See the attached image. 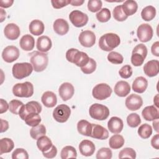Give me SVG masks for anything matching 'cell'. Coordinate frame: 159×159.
<instances>
[{"label":"cell","instance_id":"6da1fadb","mask_svg":"<svg viewBox=\"0 0 159 159\" xmlns=\"http://www.w3.org/2000/svg\"><path fill=\"white\" fill-rule=\"evenodd\" d=\"M120 39L118 35L114 33H107L102 35L99 40L100 48L106 52L112 50L119 45Z\"/></svg>","mask_w":159,"mask_h":159},{"label":"cell","instance_id":"7a4b0ae2","mask_svg":"<svg viewBox=\"0 0 159 159\" xmlns=\"http://www.w3.org/2000/svg\"><path fill=\"white\" fill-rule=\"evenodd\" d=\"M66 58L68 61L74 63L79 67L85 66L89 60V57L87 53L73 48L67 50L66 53Z\"/></svg>","mask_w":159,"mask_h":159},{"label":"cell","instance_id":"3957f363","mask_svg":"<svg viewBox=\"0 0 159 159\" xmlns=\"http://www.w3.org/2000/svg\"><path fill=\"white\" fill-rule=\"evenodd\" d=\"M31 55L30 60L34 70L36 72L43 71L47 68L48 63L47 54L41 52H34Z\"/></svg>","mask_w":159,"mask_h":159},{"label":"cell","instance_id":"277c9868","mask_svg":"<svg viewBox=\"0 0 159 159\" xmlns=\"http://www.w3.org/2000/svg\"><path fill=\"white\" fill-rule=\"evenodd\" d=\"M33 70L32 65L29 63H16L12 66V73L15 78L21 80L29 76L32 73Z\"/></svg>","mask_w":159,"mask_h":159},{"label":"cell","instance_id":"5b68a950","mask_svg":"<svg viewBox=\"0 0 159 159\" xmlns=\"http://www.w3.org/2000/svg\"><path fill=\"white\" fill-rule=\"evenodd\" d=\"M12 93L17 97L29 98L34 94V86L29 81L17 83L12 88Z\"/></svg>","mask_w":159,"mask_h":159},{"label":"cell","instance_id":"8992f818","mask_svg":"<svg viewBox=\"0 0 159 159\" xmlns=\"http://www.w3.org/2000/svg\"><path fill=\"white\" fill-rule=\"evenodd\" d=\"M89 114L94 119L104 120H106L109 116V109L104 105L94 103L90 106Z\"/></svg>","mask_w":159,"mask_h":159},{"label":"cell","instance_id":"52a82bcc","mask_svg":"<svg viewBox=\"0 0 159 159\" xmlns=\"http://www.w3.org/2000/svg\"><path fill=\"white\" fill-rule=\"evenodd\" d=\"M112 90L106 83L96 84L93 89V96L98 100H104L111 96Z\"/></svg>","mask_w":159,"mask_h":159},{"label":"cell","instance_id":"ba28073f","mask_svg":"<svg viewBox=\"0 0 159 159\" xmlns=\"http://www.w3.org/2000/svg\"><path fill=\"white\" fill-rule=\"evenodd\" d=\"M71 109L70 107L64 104L58 105L53 111V117L56 121L60 123L66 122L69 119Z\"/></svg>","mask_w":159,"mask_h":159},{"label":"cell","instance_id":"9c48e42d","mask_svg":"<svg viewBox=\"0 0 159 159\" xmlns=\"http://www.w3.org/2000/svg\"><path fill=\"white\" fill-rule=\"evenodd\" d=\"M41 105L37 101H32L28 102L25 105L24 104L19 111V115L20 117L25 120V119L27 115L31 113H38L40 114L42 111Z\"/></svg>","mask_w":159,"mask_h":159},{"label":"cell","instance_id":"30bf717a","mask_svg":"<svg viewBox=\"0 0 159 159\" xmlns=\"http://www.w3.org/2000/svg\"><path fill=\"white\" fill-rule=\"evenodd\" d=\"M69 19L74 26L81 27L86 25L89 18L88 15L85 13L79 10H75L70 12Z\"/></svg>","mask_w":159,"mask_h":159},{"label":"cell","instance_id":"8fae6325","mask_svg":"<svg viewBox=\"0 0 159 159\" xmlns=\"http://www.w3.org/2000/svg\"><path fill=\"white\" fill-rule=\"evenodd\" d=\"M153 34L152 27L148 24H142L139 26L137 30V37L142 42L150 41Z\"/></svg>","mask_w":159,"mask_h":159},{"label":"cell","instance_id":"7c38bea8","mask_svg":"<svg viewBox=\"0 0 159 159\" xmlns=\"http://www.w3.org/2000/svg\"><path fill=\"white\" fill-rule=\"evenodd\" d=\"M19 49L14 46L9 45L6 47L2 52V58L7 63H12L16 60L19 57Z\"/></svg>","mask_w":159,"mask_h":159},{"label":"cell","instance_id":"4fadbf2b","mask_svg":"<svg viewBox=\"0 0 159 159\" xmlns=\"http://www.w3.org/2000/svg\"><path fill=\"white\" fill-rule=\"evenodd\" d=\"M81 45L84 47H91L96 42V35L91 30L82 31L78 37Z\"/></svg>","mask_w":159,"mask_h":159},{"label":"cell","instance_id":"5bb4252c","mask_svg":"<svg viewBox=\"0 0 159 159\" xmlns=\"http://www.w3.org/2000/svg\"><path fill=\"white\" fill-rule=\"evenodd\" d=\"M125 106L130 111H137L143 105L142 98L137 94H131L125 99Z\"/></svg>","mask_w":159,"mask_h":159},{"label":"cell","instance_id":"9a60e30c","mask_svg":"<svg viewBox=\"0 0 159 159\" xmlns=\"http://www.w3.org/2000/svg\"><path fill=\"white\" fill-rule=\"evenodd\" d=\"M75 89L73 86L68 82L61 84L58 89L59 95L61 99L64 101L70 99L73 97Z\"/></svg>","mask_w":159,"mask_h":159},{"label":"cell","instance_id":"2e32d148","mask_svg":"<svg viewBox=\"0 0 159 159\" xmlns=\"http://www.w3.org/2000/svg\"><path fill=\"white\" fill-rule=\"evenodd\" d=\"M5 37L11 40H14L18 39L20 34V30L18 25L14 23H10L6 25L4 29Z\"/></svg>","mask_w":159,"mask_h":159},{"label":"cell","instance_id":"e0dca14e","mask_svg":"<svg viewBox=\"0 0 159 159\" xmlns=\"http://www.w3.org/2000/svg\"><path fill=\"white\" fill-rule=\"evenodd\" d=\"M90 137L99 140H105L109 137L108 130L98 124H92V130Z\"/></svg>","mask_w":159,"mask_h":159},{"label":"cell","instance_id":"ac0fdd59","mask_svg":"<svg viewBox=\"0 0 159 159\" xmlns=\"http://www.w3.org/2000/svg\"><path fill=\"white\" fill-rule=\"evenodd\" d=\"M107 127L111 133L114 134H119L124 127L123 121L118 117H112L107 122Z\"/></svg>","mask_w":159,"mask_h":159},{"label":"cell","instance_id":"d6986e66","mask_svg":"<svg viewBox=\"0 0 159 159\" xmlns=\"http://www.w3.org/2000/svg\"><path fill=\"white\" fill-rule=\"evenodd\" d=\"M143 71L148 77H153L159 73V61L152 60L147 62L143 66Z\"/></svg>","mask_w":159,"mask_h":159},{"label":"cell","instance_id":"ffe728a7","mask_svg":"<svg viewBox=\"0 0 159 159\" xmlns=\"http://www.w3.org/2000/svg\"><path fill=\"white\" fill-rule=\"evenodd\" d=\"M79 150L82 155L90 157L95 152V145L89 140H83L79 144Z\"/></svg>","mask_w":159,"mask_h":159},{"label":"cell","instance_id":"44dd1931","mask_svg":"<svg viewBox=\"0 0 159 159\" xmlns=\"http://www.w3.org/2000/svg\"><path fill=\"white\" fill-rule=\"evenodd\" d=\"M53 28L56 34L60 35H64L69 30V25L66 20L60 18L55 20Z\"/></svg>","mask_w":159,"mask_h":159},{"label":"cell","instance_id":"7402d4cb","mask_svg":"<svg viewBox=\"0 0 159 159\" xmlns=\"http://www.w3.org/2000/svg\"><path fill=\"white\" fill-rule=\"evenodd\" d=\"M52 46L51 39L46 35L39 37L37 40L36 47L37 50L41 52H47L50 50Z\"/></svg>","mask_w":159,"mask_h":159},{"label":"cell","instance_id":"603a6c76","mask_svg":"<svg viewBox=\"0 0 159 159\" xmlns=\"http://www.w3.org/2000/svg\"><path fill=\"white\" fill-rule=\"evenodd\" d=\"M114 93L119 97H125L130 92V84L125 81H118L114 86Z\"/></svg>","mask_w":159,"mask_h":159},{"label":"cell","instance_id":"cb8c5ba5","mask_svg":"<svg viewBox=\"0 0 159 159\" xmlns=\"http://www.w3.org/2000/svg\"><path fill=\"white\" fill-rule=\"evenodd\" d=\"M142 115L145 120L147 121H152L158 119V111L154 106H149L145 107L142 112Z\"/></svg>","mask_w":159,"mask_h":159},{"label":"cell","instance_id":"d4e9b609","mask_svg":"<svg viewBox=\"0 0 159 159\" xmlns=\"http://www.w3.org/2000/svg\"><path fill=\"white\" fill-rule=\"evenodd\" d=\"M41 101L43 104L47 107H53L57 103V98L56 94L52 91H45L41 97Z\"/></svg>","mask_w":159,"mask_h":159},{"label":"cell","instance_id":"484cf974","mask_svg":"<svg viewBox=\"0 0 159 159\" xmlns=\"http://www.w3.org/2000/svg\"><path fill=\"white\" fill-rule=\"evenodd\" d=\"M148 86L147 80L143 76L137 77L132 83V89L138 93H143Z\"/></svg>","mask_w":159,"mask_h":159},{"label":"cell","instance_id":"4316f807","mask_svg":"<svg viewBox=\"0 0 159 159\" xmlns=\"http://www.w3.org/2000/svg\"><path fill=\"white\" fill-rule=\"evenodd\" d=\"M19 45L22 50L25 51H31L34 49L35 46L34 38L29 34L24 35L21 37L19 41Z\"/></svg>","mask_w":159,"mask_h":159},{"label":"cell","instance_id":"83f0119b","mask_svg":"<svg viewBox=\"0 0 159 159\" xmlns=\"http://www.w3.org/2000/svg\"><path fill=\"white\" fill-rule=\"evenodd\" d=\"M30 32L34 35L38 36L42 35L45 30L43 23L38 19H35L31 21L29 26Z\"/></svg>","mask_w":159,"mask_h":159},{"label":"cell","instance_id":"f1b7e54d","mask_svg":"<svg viewBox=\"0 0 159 159\" xmlns=\"http://www.w3.org/2000/svg\"><path fill=\"white\" fill-rule=\"evenodd\" d=\"M77 130L80 134L90 137L92 130V124L86 120H81L77 124Z\"/></svg>","mask_w":159,"mask_h":159},{"label":"cell","instance_id":"f546056e","mask_svg":"<svg viewBox=\"0 0 159 159\" xmlns=\"http://www.w3.org/2000/svg\"><path fill=\"white\" fill-rule=\"evenodd\" d=\"M52 145L53 144L52 140L45 135L42 136L37 139V146L42 152L48 151L52 147Z\"/></svg>","mask_w":159,"mask_h":159},{"label":"cell","instance_id":"4dcf8cb0","mask_svg":"<svg viewBox=\"0 0 159 159\" xmlns=\"http://www.w3.org/2000/svg\"><path fill=\"white\" fill-rule=\"evenodd\" d=\"M122 7L123 11L127 16L134 14L138 9V5L136 1L132 0L125 1L122 5Z\"/></svg>","mask_w":159,"mask_h":159},{"label":"cell","instance_id":"1f68e13d","mask_svg":"<svg viewBox=\"0 0 159 159\" xmlns=\"http://www.w3.org/2000/svg\"><path fill=\"white\" fill-rule=\"evenodd\" d=\"M14 147V142L9 138H2L0 140V155L9 153Z\"/></svg>","mask_w":159,"mask_h":159},{"label":"cell","instance_id":"d6a6232c","mask_svg":"<svg viewBox=\"0 0 159 159\" xmlns=\"http://www.w3.org/2000/svg\"><path fill=\"white\" fill-rule=\"evenodd\" d=\"M125 140L124 137L119 134H115L112 135L109 140V145L112 149H119L121 148L124 144Z\"/></svg>","mask_w":159,"mask_h":159},{"label":"cell","instance_id":"836d02e7","mask_svg":"<svg viewBox=\"0 0 159 159\" xmlns=\"http://www.w3.org/2000/svg\"><path fill=\"white\" fill-rule=\"evenodd\" d=\"M46 128L43 124H39L35 127H32L30 130V135L33 139L37 140L42 136L45 135Z\"/></svg>","mask_w":159,"mask_h":159},{"label":"cell","instance_id":"e575fe53","mask_svg":"<svg viewBox=\"0 0 159 159\" xmlns=\"http://www.w3.org/2000/svg\"><path fill=\"white\" fill-rule=\"evenodd\" d=\"M156 15V9L152 6H148L144 7L141 12L142 18L145 21L152 20Z\"/></svg>","mask_w":159,"mask_h":159},{"label":"cell","instance_id":"d590c367","mask_svg":"<svg viewBox=\"0 0 159 159\" xmlns=\"http://www.w3.org/2000/svg\"><path fill=\"white\" fill-rule=\"evenodd\" d=\"M60 157L62 159L76 158L77 157V152L75 147L70 145L65 146L61 151Z\"/></svg>","mask_w":159,"mask_h":159},{"label":"cell","instance_id":"8d00e7d4","mask_svg":"<svg viewBox=\"0 0 159 159\" xmlns=\"http://www.w3.org/2000/svg\"><path fill=\"white\" fill-rule=\"evenodd\" d=\"M41 120V117L40 116L39 114L31 113L26 116L24 121L27 125L31 127H35L40 124Z\"/></svg>","mask_w":159,"mask_h":159},{"label":"cell","instance_id":"74e56055","mask_svg":"<svg viewBox=\"0 0 159 159\" xmlns=\"http://www.w3.org/2000/svg\"><path fill=\"white\" fill-rule=\"evenodd\" d=\"M139 135L144 139H148L152 134V128L151 125L148 124H143L141 125L138 129Z\"/></svg>","mask_w":159,"mask_h":159},{"label":"cell","instance_id":"f35d334b","mask_svg":"<svg viewBox=\"0 0 159 159\" xmlns=\"http://www.w3.org/2000/svg\"><path fill=\"white\" fill-rule=\"evenodd\" d=\"M112 14H113L114 18L116 20L119 22L124 21L128 17V16L125 14L124 11H123L122 5H119L116 6L113 10Z\"/></svg>","mask_w":159,"mask_h":159},{"label":"cell","instance_id":"ab89813d","mask_svg":"<svg viewBox=\"0 0 159 159\" xmlns=\"http://www.w3.org/2000/svg\"><path fill=\"white\" fill-rule=\"evenodd\" d=\"M127 122L130 127H137L141 123V119L139 114L137 113H131L127 117Z\"/></svg>","mask_w":159,"mask_h":159},{"label":"cell","instance_id":"60d3db41","mask_svg":"<svg viewBox=\"0 0 159 159\" xmlns=\"http://www.w3.org/2000/svg\"><path fill=\"white\" fill-rule=\"evenodd\" d=\"M98 21L101 22H107L111 17V12L107 8H102L96 15Z\"/></svg>","mask_w":159,"mask_h":159},{"label":"cell","instance_id":"b9f144b4","mask_svg":"<svg viewBox=\"0 0 159 159\" xmlns=\"http://www.w3.org/2000/svg\"><path fill=\"white\" fill-rule=\"evenodd\" d=\"M23 105L22 102L17 99H12L9 103V110L12 114L17 115Z\"/></svg>","mask_w":159,"mask_h":159},{"label":"cell","instance_id":"7bdbcfd3","mask_svg":"<svg viewBox=\"0 0 159 159\" xmlns=\"http://www.w3.org/2000/svg\"><path fill=\"white\" fill-rule=\"evenodd\" d=\"M107 60L113 64H121L124 58L121 54L117 52H111L107 55Z\"/></svg>","mask_w":159,"mask_h":159},{"label":"cell","instance_id":"ee69618b","mask_svg":"<svg viewBox=\"0 0 159 159\" xmlns=\"http://www.w3.org/2000/svg\"><path fill=\"white\" fill-rule=\"evenodd\" d=\"M118 157L119 158H129L132 159H135L136 158V152L133 148L126 147L119 152Z\"/></svg>","mask_w":159,"mask_h":159},{"label":"cell","instance_id":"f6af8a7d","mask_svg":"<svg viewBox=\"0 0 159 159\" xmlns=\"http://www.w3.org/2000/svg\"><path fill=\"white\" fill-rule=\"evenodd\" d=\"M96 69V61L89 58L88 63L84 66L81 67V70L84 73V74H91L93 73Z\"/></svg>","mask_w":159,"mask_h":159},{"label":"cell","instance_id":"bcb514c9","mask_svg":"<svg viewBox=\"0 0 159 159\" xmlns=\"http://www.w3.org/2000/svg\"><path fill=\"white\" fill-rule=\"evenodd\" d=\"M112 156V153L111 149L107 147L100 148L96 153L97 159H111Z\"/></svg>","mask_w":159,"mask_h":159},{"label":"cell","instance_id":"7dc6e473","mask_svg":"<svg viewBox=\"0 0 159 159\" xmlns=\"http://www.w3.org/2000/svg\"><path fill=\"white\" fill-rule=\"evenodd\" d=\"M102 4L100 0H89L88 2V9L92 12H96L101 10Z\"/></svg>","mask_w":159,"mask_h":159},{"label":"cell","instance_id":"c3c4849f","mask_svg":"<svg viewBox=\"0 0 159 159\" xmlns=\"http://www.w3.org/2000/svg\"><path fill=\"white\" fill-rule=\"evenodd\" d=\"M12 159H28L29 155L27 152L22 148H16L12 153Z\"/></svg>","mask_w":159,"mask_h":159},{"label":"cell","instance_id":"681fc988","mask_svg":"<svg viewBox=\"0 0 159 159\" xmlns=\"http://www.w3.org/2000/svg\"><path fill=\"white\" fill-rule=\"evenodd\" d=\"M132 68L129 65L123 66L119 71V74L120 76L124 79H127L130 78L132 76Z\"/></svg>","mask_w":159,"mask_h":159},{"label":"cell","instance_id":"f907efd6","mask_svg":"<svg viewBox=\"0 0 159 159\" xmlns=\"http://www.w3.org/2000/svg\"><path fill=\"white\" fill-rule=\"evenodd\" d=\"M145 58L140 54L134 53H132L131 56V63L135 66H141L145 60Z\"/></svg>","mask_w":159,"mask_h":159},{"label":"cell","instance_id":"816d5d0a","mask_svg":"<svg viewBox=\"0 0 159 159\" xmlns=\"http://www.w3.org/2000/svg\"><path fill=\"white\" fill-rule=\"evenodd\" d=\"M147 47L143 43H139L132 50V53H137L142 55L145 58L147 55Z\"/></svg>","mask_w":159,"mask_h":159},{"label":"cell","instance_id":"f5cc1de1","mask_svg":"<svg viewBox=\"0 0 159 159\" xmlns=\"http://www.w3.org/2000/svg\"><path fill=\"white\" fill-rule=\"evenodd\" d=\"M70 1L67 0H52L51 1V3L52 6L55 9H60L62 8L68 4H70Z\"/></svg>","mask_w":159,"mask_h":159},{"label":"cell","instance_id":"db71d44e","mask_svg":"<svg viewBox=\"0 0 159 159\" xmlns=\"http://www.w3.org/2000/svg\"><path fill=\"white\" fill-rule=\"evenodd\" d=\"M43 155L47 158H53L56 157L57 154V149L55 145H52V147L47 152H42Z\"/></svg>","mask_w":159,"mask_h":159},{"label":"cell","instance_id":"11a10c76","mask_svg":"<svg viewBox=\"0 0 159 159\" xmlns=\"http://www.w3.org/2000/svg\"><path fill=\"white\" fill-rule=\"evenodd\" d=\"M9 109V104L3 99H0V113L6 112Z\"/></svg>","mask_w":159,"mask_h":159},{"label":"cell","instance_id":"9f6ffc18","mask_svg":"<svg viewBox=\"0 0 159 159\" xmlns=\"http://www.w3.org/2000/svg\"><path fill=\"white\" fill-rule=\"evenodd\" d=\"M151 145L152 146L157 149H159V134L155 135L151 139Z\"/></svg>","mask_w":159,"mask_h":159},{"label":"cell","instance_id":"6f0895ef","mask_svg":"<svg viewBox=\"0 0 159 159\" xmlns=\"http://www.w3.org/2000/svg\"><path fill=\"white\" fill-rule=\"evenodd\" d=\"M152 54L156 57H159V42L157 41L153 43L151 47Z\"/></svg>","mask_w":159,"mask_h":159},{"label":"cell","instance_id":"680465c9","mask_svg":"<svg viewBox=\"0 0 159 159\" xmlns=\"http://www.w3.org/2000/svg\"><path fill=\"white\" fill-rule=\"evenodd\" d=\"M14 2L13 0H1L0 1V6L4 8H7L11 7Z\"/></svg>","mask_w":159,"mask_h":159},{"label":"cell","instance_id":"91938a15","mask_svg":"<svg viewBox=\"0 0 159 159\" xmlns=\"http://www.w3.org/2000/svg\"><path fill=\"white\" fill-rule=\"evenodd\" d=\"M1 132H6L8 128H9V123L7 120H3L1 119Z\"/></svg>","mask_w":159,"mask_h":159},{"label":"cell","instance_id":"94428289","mask_svg":"<svg viewBox=\"0 0 159 159\" xmlns=\"http://www.w3.org/2000/svg\"><path fill=\"white\" fill-rule=\"evenodd\" d=\"M84 2V1L83 0H73L70 1V4H71L73 6H80L82 5Z\"/></svg>","mask_w":159,"mask_h":159},{"label":"cell","instance_id":"6125c7cd","mask_svg":"<svg viewBox=\"0 0 159 159\" xmlns=\"http://www.w3.org/2000/svg\"><path fill=\"white\" fill-rule=\"evenodd\" d=\"M153 127L156 132H158V119H156L153 122Z\"/></svg>","mask_w":159,"mask_h":159},{"label":"cell","instance_id":"be15d7a7","mask_svg":"<svg viewBox=\"0 0 159 159\" xmlns=\"http://www.w3.org/2000/svg\"><path fill=\"white\" fill-rule=\"evenodd\" d=\"M0 11H1V22H3V20L5 18L6 11H4V9H2V8L0 9Z\"/></svg>","mask_w":159,"mask_h":159},{"label":"cell","instance_id":"e7e4bbea","mask_svg":"<svg viewBox=\"0 0 159 159\" xmlns=\"http://www.w3.org/2000/svg\"><path fill=\"white\" fill-rule=\"evenodd\" d=\"M158 94H157V95L154 97L153 102H154L155 105L157 107H158Z\"/></svg>","mask_w":159,"mask_h":159}]
</instances>
